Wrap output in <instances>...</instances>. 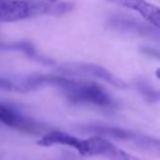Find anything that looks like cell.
<instances>
[{
  "label": "cell",
  "mask_w": 160,
  "mask_h": 160,
  "mask_svg": "<svg viewBox=\"0 0 160 160\" xmlns=\"http://www.w3.org/2000/svg\"><path fill=\"white\" fill-rule=\"evenodd\" d=\"M58 71L60 74L70 75V76H78L84 79H91V80H101L105 81L115 88L125 89L128 88L126 82L122 81L120 78L114 75L108 69L95 65V64H86V62H69L62 64L58 68Z\"/></svg>",
  "instance_id": "277c9868"
},
{
  "label": "cell",
  "mask_w": 160,
  "mask_h": 160,
  "mask_svg": "<svg viewBox=\"0 0 160 160\" xmlns=\"http://www.w3.org/2000/svg\"><path fill=\"white\" fill-rule=\"evenodd\" d=\"M38 145L44 146V148H50L54 145H62V146L71 148L76 150L78 152H80L81 145H82V138L71 135L62 130H50L45 132L40 138V140H38Z\"/></svg>",
  "instance_id": "ba28073f"
},
{
  "label": "cell",
  "mask_w": 160,
  "mask_h": 160,
  "mask_svg": "<svg viewBox=\"0 0 160 160\" xmlns=\"http://www.w3.org/2000/svg\"><path fill=\"white\" fill-rule=\"evenodd\" d=\"M106 2L125 8L140 14L149 24L160 30V6L154 5L148 0H105Z\"/></svg>",
  "instance_id": "8992f818"
},
{
  "label": "cell",
  "mask_w": 160,
  "mask_h": 160,
  "mask_svg": "<svg viewBox=\"0 0 160 160\" xmlns=\"http://www.w3.org/2000/svg\"><path fill=\"white\" fill-rule=\"evenodd\" d=\"M0 49H11V50H20V51H24L26 52L28 55H32L34 58L38 55L36 51L32 49V46L28 42H11V44H6V42H2L0 41Z\"/></svg>",
  "instance_id": "9c48e42d"
},
{
  "label": "cell",
  "mask_w": 160,
  "mask_h": 160,
  "mask_svg": "<svg viewBox=\"0 0 160 160\" xmlns=\"http://www.w3.org/2000/svg\"><path fill=\"white\" fill-rule=\"evenodd\" d=\"M30 90L41 86L58 89L65 99L74 104L92 105L98 108H112L114 99L108 91L91 79L65 78L64 75H36L26 78Z\"/></svg>",
  "instance_id": "6da1fadb"
},
{
  "label": "cell",
  "mask_w": 160,
  "mask_h": 160,
  "mask_svg": "<svg viewBox=\"0 0 160 160\" xmlns=\"http://www.w3.org/2000/svg\"><path fill=\"white\" fill-rule=\"evenodd\" d=\"M81 156H101L108 160H141L140 158L131 155L130 152L120 149L111 140L104 135H95L90 138H84Z\"/></svg>",
  "instance_id": "5b68a950"
},
{
  "label": "cell",
  "mask_w": 160,
  "mask_h": 160,
  "mask_svg": "<svg viewBox=\"0 0 160 160\" xmlns=\"http://www.w3.org/2000/svg\"><path fill=\"white\" fill-rule=\"evenodd\" d=\"M0 122L12 129L28 132H34L39 128V124L36 121H32L31 119L21 115L16 109L4 104H0Z\"/></svg>",
  "instance_id": "52a82bcc"
},
{
  "label": "cell",
  "mask_w": 160,
  "mask_h": 160,
  "mask_svg": "<svg viewBox=\"0 0 160 160\" xmlns=\"http://www.w3.org/2000/svg\"><path fill=\"white\" fill-rule=\"evenodd\" d=\"M155 76H156V78H158V79H160V68H159V69H156V70H155Z\"/></svg>",
  "instance_id": "30bf717a"
},
{
  "label": "cell",
  "mask_w": 160,
  "mask_h": 160,
  "mask_svg": "<svg viewBox=\"0 0 160 160\" xmlns=\"http://www.w3.org/2000/svg\"><path fill=\"white\" fill-rule=\"evenodd\" d=\"M75 4L66 0H0V21L15 22L36 16H61Z\"/></svg>",
  "instance_id": "7a4b0ae2"
},
{
  "label": "cell",
  "mask_w": 160,
  "mask_h": 160,
  "mask_svg": "<svg viewBox=\"0 0 160 160\" xmlns=\"http://www.w3.org/2000/svg\"><path fill=\"white\" fill-rule=\"evenodd\" d=\"M91 129H94L96 134L105 135L108 138L128 142L131 146H135L136 149L160 156V139L144 135V134H139V132L126 130V129L114 128V126H92Z\"/></svg>",
  "instance_id": "3957f363"
}]
</instances>
